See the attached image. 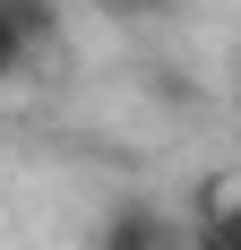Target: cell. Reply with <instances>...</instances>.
<instances>
[{
    "label": "cell",
    "mask_w": 241,
    "mask_h": 250,
    "mask_svg": "<svg viewBox=\"0 0 241 250\" xmlns=\"http://www.w3.org/2000/svg\"><path fill=\"white\" fill-rule=\"evenodd\" d=\"M95 250H190V233L172 225L155 199H120V207H103Z\"/></svg>",
    "instance_id": "obj_1"
},
{
    "label": "cell",
    "mask_w": 241,
    "mask_h": 250,
    "mask_svg": "<svg viewBox=\"0 0 241 250\" xmlns=\"http://www.w3.org/2000/svg\"><path fill=\"white\" fill-rule=\"evenodd\" d=\"M0 26H9V61H35V52L60 35V0H0Z\"/></svg>",
    "instance_id": "obj_2"
},
{
    "label": "cell",
    "mask_w": 241,
    "mask_h": 250,
    "mask_svg": "<svg viewBox=\"0 0 241 250\" xmlns=\"http://www.w3.org/2000/svg\"><path fill=\"white\" fill-rule=\"evenodd\" d=\"M198 233H207V242H224V250H241V190H216V199H207V216H198Z\"/></svg>",
    "instance_id": "obj_3"
},
{
    "label": "cell",
    "mask_w": 241,
    "mask_h": 250,
    "mask_svg": "<svg viewBox=\"0 0 241 250\" xmlns=\"http://www.w3.org/2000/svg\"><path fill=\"white\" fill-rule=\"evenodd\" d=\"M112 9H164V0H112Z\"/></svg>",
    "instance_id": "obj_4"
},
{
    "label": "cell",
    "mask_w": 241,
    "mask_h": 250,
    "mask_svg": "<svg viewBox=\"0 0 241 250\" xmlns=\"http://www.w3.org/2000/svg\"><path fill=\"white\" fill-rule=\"evenodd\" d=\"M190 250H224V242H207V233H190Z\"/></svg>",
    "instance_id": "obj_5"
}]
</instances>
